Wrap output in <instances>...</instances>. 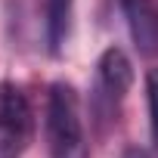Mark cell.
<instances>
[{"label":"cell","mask_w":158,"mask_h":158,"mask_svg":"<svg viewBox=\"0 0 158 158\" xmlns=\"http://www.w3.org/2000/svg\"><path fill=\"white\" fill-rule=\"evenodd\" d=\"M47 143L50 158H87L81 99L65 81H56L47 96Z\"/></svg>","instance_id":"cell-1"},{"label":"cell","mask_w":158,"mask_h":158,"mask_svg":"<svg viewBox=\"0 0 158 158\" xmlns=\"http://www.w3.org/2000/svg\"><path fill=\"white\" fill-rule=\"evenodd\" d=\"M34 133V115L25 93L3 81L0 84V158H22Z\"/></svg>","instance_id":"cell-2"},{"label":"cell","mask_w":158,"mask_h":158,"mask_svg":"<svg viewBox=\"0 0 158 158\" xmlns=\"http://www.w3.org/2000/svg\"><path fill=\"white\" fill-rule=\"evenodd\" d=\"M130 87H133V65L127 53L121 47L102 50L96 62V109H102V115L112 118Z\"/></svg>","instance_id":"cell-3"},{"label":"cell","mask_w":158,"mask_h":158,"mask_svg":"<svg viewBox=\"0 0 158 158\" xmlns=\"http://www.w3.org/2000/svg\"><path fill=\"white\" fill-rule=\"evenodd\" d=\"M121 10H124V19H127L133 44L143 53H155V47H158L155 3H152V0H121Z\"/></svg>","instance_id":"cell-4"},{"label":"cell","mask_w":158,"mask_h":158,"mask_svg":"<svg viewBox=\"0 0 158 158\" xmlns=\"http://www.w3.org/2000/svg\"><path fill=\"white\" fill-rule=\"evenodd\" d=\"M71 13H74V0H47V47L53 56L62 50L68 37Z\"/></svg>","instance_id":"cell-5"},{"label":"cell","mask_w":158,"mask_h":158,"mask_svg":"<svg viewBox=\"0 0 158 158\" xmlns=\"http://www.w3.org/2000/svg\"><path fill=\"white\" fill-rule=\"evenodd\" d=\"M146 102H149L152 139H155V146H158V68H149V74H146Z\"/></svg>","instance_id":"cell-6"},{"label":"cell","mask_w":158,"mask_h":158,"mask_svg":"<svg viewBox=\"0 0 158 158\" xmlns=\"http://www.w3.org/2000/svg\"><path fill=\"white\" fill-rule=\"evenodd\" d=\"M124 158H149V155H146V152H143V149H130V152H127V155H124Z\"/></svg>","instance_id":"cell-7"}]
</instances>
